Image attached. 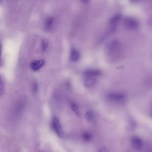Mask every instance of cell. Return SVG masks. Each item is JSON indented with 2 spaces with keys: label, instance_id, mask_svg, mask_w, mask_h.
I'll return each mask as SVG.
<instances>
[{
  "label": "cell",
  "instance_id": "6da1fadb",
  "mask_svg": "<svg viewBox=\"0 0 152 152\" xmlns=\"http://www.w3.org/2000/svg\"><path fill=\"white\" fill-rule=\"evenodd\" d=\"M101 72L96 70H86L83 74L84 85L88 88L93 87L96 84L97 78L100 76Z\"/></svg>",
  "mask_w": 152,
  "mask_h": 152
},
{
  "label": "cell",
  "instance_id": "7a4b0ae2",
  "mask_svg": "<svg viewBox=\"0 0 152 152\" xmlns=\"http://www.w3.org/2000/svg\"><path fill=\"white\" fill-rule=\"evenodd\" d=\"M124 25L125 28L129 30H136L139 27V23L135 19L127 18L124 20Z\"/></svg>",
  "mask_w": 152,
  "mask_h": 152
},
{
  "label": "cell",
  "instance_id": "3957f363",
  "mask_svg": "<svg viewBox=\"0 0 152 152\" xmlns=\"http://www.w3.org/2000/svg\"><path fill=\"white\" fill-rule=\"evenodd\" d=\"M52 126L54 132L58 136L62 138L64 136V132L59 120L57 117H53L52 120Z\"/></svg>",
  "mask_w": 152,
  "mask_h": 152
},
{
  "label": "cell",
  "instance_id": "277c9868",
  "mask_svg": "<svg viewBox=\"0 0 152 152\" xmlns=\"http://www.w3.org/2000/svg\"><path fill=\"white\" fill-rule=\"evenodd\" d=\"M120 46L119 42L118 40H114L108 44L106 47V51L108 54H114L118 52L119 50Z\"/></svg>",
  "mask_w": 152,
  "mask_h": 152
},
{
  "label": "cell",
  "instance_id": "5b68a950",
  "mask_svg": "<svg viewBox=\"0 0 152 152\" xmlns=\"http://www.w3.org/2000/svg\"><path fill=\"white\" fill-rule=\"evenodd\" d=\"M108 98L113 101L121 102L124 101L126 99L125 95L123 94L118 93H112L109 94Z\"/></svg>",
  "mask_w": 152,
  "mask_h": 152
},
{
  "label": "cell",
  "instance_id": "8992f818",
  "mask_svg": "<svg viewBox=\"0 0 152 152\" xmlns=\"http://www.w3.org/2000/svg\"><path fill=\"white\" fill-rule=\"evenodd\" d=\"M131 145L134 150H141L143 147V142L142 140L137 137H134L131 140Z\"/></svg>",
  "mask_w": 152,
  "mask_h": 152
},
{
  "label": "cell",
  "instance_id": "52a82bcc",
  "mask_svg": "<svg viewBox=\"0 0 152 152\" xmlns=\"http://www.w3.org/2000/svg\"><path fill=\"white\" fill-rule=\"evenodd\" d=\"M45 61L42 59L33 61L30 63V68L34 71H37L42 68L44 65Z\"/></svg>",
  "mask_w": 152,
  "mask_h": 152
},
{
  "label": "cell",
  "instance_id": "ba28073f",
  "mask_svg": "<svg viewBox=\"0 0 152 152\" xmlns=\"http://www.w3.org/2000/svg\"><path fill=\"white\" fill-rule=\"evenodd\" d=\"M54 18L52 17H48L44 22V29L46 31H50L53 28Z\"/></svg>",
  "mask_w": 152,
  "mask_h": 152
},
{
  "label": "cell",
  "instance_id": "9c48e42d",
  "mask_svg": "<svg viewBox=\"0 0 152 152\" xmlns=\"http://www.w3.org/2000/svg\"><path fill=\"white\" fill-rule=\"evenodd\" d=\"M121 14L118 13L113 16L109 21V24L111 27H117V25L121 19Z\"/></svg>",
  "mask_w": 152,
  "mask_h": 152
},
{
  "label": "cell",
  "instance_id": "30bf717a",
  "mask_svg": "<svg viewBox=\"0 0 152 152\" xmlns=\"http://www.w3.org/2000/svg\"><path fill=\"white\" fill-rule=\"evenodd\" d=\"M80 57L79 52L75 49H72L70 52V58L72 61L76 62L79 59Z\"/></svg>",
  "mask_w": 152,
  "mask_h": 152
},
{
  "label": "cell",
  "instance_id": "8fae6325",
  "mask_svg": "<svg viewBox=\"0 0 152 152\" xmlns=\"http://www.w3.org/2000/svg\"><path fill=\"white\" fill-rule=\"evenodd\" d=\"M86 117L88 122H92L94 120L95 116L92 111H88L86 113Z\"/></svg>",
  "mask_w": 152,
  "mask_h": 152
},
{
  "label": "cell",
  "instance_id": "7c38bea8",
  "mask_svg": "<svg viewBox=\"0 0 152 152\" xmlns=\"http://www.w3.org/2000/svg\"><path fill=\"white\" fill-rule=\"evenodd\" d=\"M71 107L73 111L76 113L77 115L79 114V109L78 106L75 103L72 102L71 103Z\"/></svg>",
  "mask_w": 152,
  "mask_h": 152
},
{
  "label": "cell",
  "instance_id": "4fadbf2b",
  "mask_svg": "<svg viewBox=\"0 0 152 152\" xmlns=\"http://www.w3.org/2000/svg\"><path fill=\"white\" fill-rule=\"evenodd\" d=\"M48 44H49V43H48V41L47 40L44 39L42 41L41 46H42V51H45L47 50V48H48Z\"/></svg>",
  "mask_w": 152,
  "mask_h": 152
},
{
  "label": "cell",
  "instance_id": "5bb4252c",
  "mask_svg": "<svg viewBox=\"0 0 152 152\" xmlns=\"http://www.w3.org/2000/svg\"><path fill=\"white\" fill-rule=\"evenodd\" d=\"M4 93V85L1 77L0 76V96L2 95Z\"/></svg>",
  "mask_w": 152,
  "mask_h": 152
},
{
  "label": "cell",
  "instance_id": "9a60e30c",
  "mask_svg": "<svg viewBox=\"0 0 152 152\" xmlns=\"http://www.w3.org/2000/svg\"><path fill=\"white\" fill-rule=\"evenodd\" d=\"M34 84L33 89H34V92H36L37 91V84L36 83H34Z\"/></svg>",
  "mask_w": 152,
  "mask_h": 152
},
{
  "label": "cell",
  "instance_id": "2e32d148",
  "mask_svg": "<svg viewBox=\"0 0 152 152\" xmlns=\"http://www.w3.org/2000/svg\"><path fill=\"white\" fill-rule=\"evenodd\" d=\"M141 1L142 0H130L131 2L133 3H135Z\"/></svg>",
  "mask_w": 152,
  "mask_h": 152
},
{
  "label": "cell",
  "instance_id": "e0dca14e",
  "mask_svg": "<svg viewBox=\"0 0 152 152\" xmlns=\"http://www.w3.org/2000/svg\"><path fill=\"white\" fill-rule=\"evenodd\" d=\"M81 2L84 4H87L89 2V0H81Z\"/></svg>",
  "mask_w": 152,
  "mask_h": 152
},
{
  "label": "cell",
  "instance_id": "ac0fdd59",
  "mask_svg": "<svg viewBox=\"0 0 152 152\" xmlns=\"http://www.w3.org/2000/svg\"><path fill=\"white\" fill-rule=\"evenodd\" d=\"M2 54V47L0 45V62H1V55Z\"/></svg>",
  "mask_w": 152,
  "mask_h": 152
},
{
  "label": "cell",
  "instance_id": "d6986e66",
  "mask_svg": "<svg viewBox=\"0 0 152 152\" xmlns=\"http://www.w3.org/2000/svg\"><path fill=\"white\" fill-rule=\"evenodd\" d=\"M151 116H152V106L151 107Z\"/></svg>",
  "mask_w": 152,
  "mask_h": 152
}]
</instances>
